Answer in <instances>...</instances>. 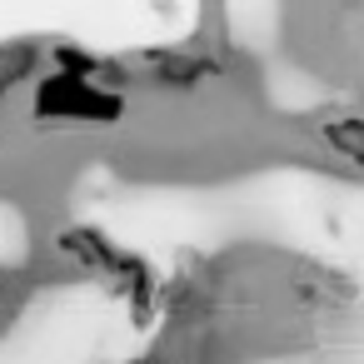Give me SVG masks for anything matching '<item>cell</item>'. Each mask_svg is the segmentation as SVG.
I'll list each match as a JSON object with an SVG mask.
<instances>
[{"label":"cell","mask_w":364,"mask_h":364,"mask_svg":"<svg viewBox=\"0 0 364 364\" xmlns=\"http://www.w3.org/2000/svg\"><path fill=\"white\" fill-rule=\"evenodd\" d=\"M319 140L349 160V165H364V115H324L319 120Z\"/></svg>","instance_id":"7a4b0ae2"},{"label":"cell","mask_w":364,"mask_h":364,"mask_svg":"<svg viewBox=\"0 0 364 364\" xmlns=\"http://www.w3.org/2000/svg\"><path fill=\"white\" fill-rule=\"evenodd\" d=\"M125 110V100L115 95L110 80H90L80 70H55L41 80L36 90V115L46 120H85V125H105Z\"/></svg>","instance_id":"6da1fadb"},{"label":"cell","mask_w":364,"mask_h":364,"mask_svg":"<svg viewBox=\"0 0 364 364\" xmlns=\"http://www.w3.org/2000/svg\"><path fill=\"white\" fill-rule=\"evenodd\" d=\"M140 364H160V359H140Z\"/></svg>","instance_id":"3957f363"}]
</instances>
